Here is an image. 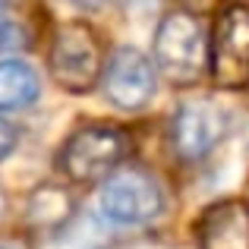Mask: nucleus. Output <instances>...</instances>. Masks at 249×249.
<instances>
[{
	"instance_id": "1",
	"label": "nucleus",
	"mask_w": 249,
	"mask_h": 249,
	"mask_svg": "<svg viewBox=\"0 0 249 249\" xmlns=\"http://www.w3.org/2000/svg\"><path fill=\"white\" fill-rule=\"evenodd\" d=\"M126 152H129V139L123 129L95 123V126L76 129L63 142L57 164H60L63 177H70L73 183H95L114 174L120 167V161L126 158Z\"/></svg>"
},
{
	"instance_id": "2",
	"label": "nucleus",
	"mask_w": 249,
	"mask_h": 249,
	"mask_svg": "<svg viewBox=\"0 0 249 249\" xmlns=\"http://www.w3.org/2000/svg\"><path fill=\"white\" fill-rule=\"evenodd\" d=\"M155 60L158 70L177 85H189L202 79L208 67L205 32L189 13H170L161 19L155 32Z\"/></svg>"
},
{
	"instance_id": "3",
	"label": "nucleus",
	"mask_w": 249,
	"mask_h": 249,
	"mask_svg": "<svg viewBox=\"0 0 249 249\" xmlns=\"http://www.w3.org/2000/svg\"><path fill=\"white\" fill-rule=\"evenodd\" d=\"M51 73L67 91H89L101 79V41L85 22H67L51 44Z\"/></svg>"
},
{
	"instance_id": "4",
	"label": "nucleus",
	"mask_w": 249,
	"mask_h": 249,
	"mask_svg": "<svg viewBox=\"0 0 249 249\" xmlns=\"http://www.w3.org/2000/svg\"><path fill=\"white\" fill-rule=\"evenodd\" d=\"M208 67L221 89H243L249 82V6L233 3L221 13L208 48Z\"/></svg>"
},
{
	"instance_id": "5",
	"label": "nucleus",
	"mask_w": 249,
	"mask_h": 249,
	"mask_svg": "<svg viewBox=\"0 0 249 249\" xmlns=\"http://www.w3.org/2000/svg\"><path fill=\"white\" fill-rule=\"evenodd\" d=\"M164 196L145 170H120L101 189V214L114 224H145L161 214Z\"/></svg>"
},
{
	"instance_id": "6",
	"label": "nucleus",
	"mask_w": 249,
	"mask_h": 249,
	"mask_svg": "<svg viewBox=\"0 0 249 249\" xmlns=\"http://www.w3.org/2000/svg\"><path fill=\"white\" fill-rule=\"evenodd\" d=\"M104 95L120 110H139L155 98L158 89V73L152 60L136 48H117L110 54L107 67L101 73Z\"/></svg>"
},
{
	"instance_id": "7",
	"label": "nucleus",
	"mask_w": 249,
	"mask_h": 249,
	"mask_svg": "<svg viewBox=\"0 0 249 249\" xmlns=\"http://www.w3.org/2000/svg\"><path fill=\"white\" fill-rule=\"evenodd\" d=\"M224 133H227V114L224 107L212 104L208 98L180 104V110L170 120V142L183 161L205 158L224 139Z\"/></svg>"
},
{
	"instance_id": "8",
	"label": "nucleus",
	"mask_w": 249,
	"mask_h": 249,
	"mask_svg": "<svg viewBox=\"0 0 249 249\" xmlns=\"http://www.w3.org/2000/svg\"><path fill=\"white\" fill-rule=\"evenodd\" d=\"M199 249H249V202L224 199L202 212L196 224Z\"/></svg>"
},
{
	"instance_id": "9",
	"label": "nucleus",
	"mask_w": 249,
	"mask_h": 249,
	"mask_svg": "<svg viewBox=\"0 0 249 249\" xmlns=\"http://www.w3.org/2000/svg\"><path fill=\"white\" fill-rule=\"evenodd\" d=\"M73 221V199L63 186H38L29 199V224L38 231H63Z\"/></svg>"
},
{
	"instance_id": "10",
	"label": "nucleus",
	"mask_w": 249,
	"mask_h": 249,
	"mask_svg": "<svg viewBox=\"0 0 249 249\" xmlns=\"http://www.w3.org/2000/svg\"><path fill=\"white\" fill-rule=\"evenodd\" d=\"M41 91L38 73L22 60H0V110L29 107Z\"/></svg>"
},
{
	"instance_id": "11",
	"label": "nucleus",
	"mask_w": 249,
	"mask_h": 249,
	"mask_svg": "<svg viewBox=\"0 0 249 249\" xmlns=\"http://www.w3.org/2000/svg\"><path fill=\"white\" fill-rule=\"evenodd\" d=\"M110 237L95 214H82L54 233V249H107Z\"/></svg>"
},
{
	"instance_id": "12",
	"label": "nucleus",
	"mask_w": 249,
	"mask_h": 249,
	"mask_svg": "<svg viewBox=\"0 0 249 249\" xmlns=\"http://www.w3.org/2000/svg\"><path fill=\"white\" fill-rule=\"evenodd\" d=\"M16 142H19V126L10 120V117L0 114V161L16 148Z\"/></svg>"
},
{
	"instance_id": "13",
	"label": "nucleus",
	"mask_w": 249,
	"mask_h": 249,
	"mask_svg": "<svg viewBox=\"0 0 249 249\" xmlns=\"http://www.w3.org/2000/svg\"><path fill=\"white\" fill-rule=\"evenodd\" d=\"M19 29L13 22H0V48H19Z\"/></svg>"
},
{
	"instance_id": "14",
	"label": "nucleus",
	"mask_w": 249,
	"mask_h": 249,
	"mask_svg": "<svg viewBox=\"0 0 249 249\" xmlns=\"http://www.w3.org/2000/svg\"><path fill=\"white\" fill-rule=\"evenodd\" d=\"M186 10H193V13H208V10H214V6L221 3V0H180Z\"/></svg>"
},
{
	"instance_id": "15",
	"label": "nucleus",
	"mask_w": 249,
	"mask_h": 249,
	"mask_svg": "<svg viewBox=\"0 0 249 249\" xmlns=\"http://www.w3.org/2000/svg\"><path fill=\"white\" fill-rule=\"evenodd\" d=\"M79 10H89V13H98V10H104V6L110 3V0H73Z\"/></svg>"
},
{
	"instance_id": "16",
	"label": "nucleus",
	"mask_w": 249,
	"mask_h": 249,
	"mask_svg": "<svg viewBox=\"0 0 249 249\" xmlns=\"http://www.w3.org/2000/svg\"><path fill=\"white\" fill-rule=\"evenodd\" d=\"M6 214H10V199H6L3 186H0V227L6 224Z\"/></svg>"
},
{
	"instance_id": "17",
	"label": "nucleus",
	"mask_w": 249,
	"mask_h": 249,
	"mask_svg": "<svg viewBox=\"0 0 249 249\" xmlns=\"http://www.w3.org/2000/svg\"><path fill=\"white\" fill-rule=\"evenodd\" d=\"M0 249H22L19 243H6V246H0Z\"/></svg>"
}]
</instances>
